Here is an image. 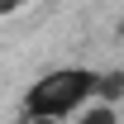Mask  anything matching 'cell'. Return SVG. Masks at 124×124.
<instances>
[{
  "label": "cell",
  "mask_w": 124,
  "mask_h": 124,
  "mask_svg": "<svg viewBox=\"0 0 124 124\" xmlns=\"http://www.w3.org/2000/svg\"><path fill=\"white\" fill-rule=\"evenodd\" d=\"M19 5L24 0H0V15H19Z\"/></svg>",
  "instance_id": "obj_3"
},
{
  "label": "cell",
  "mask_w": 124,
  "mask_h": 124,
  "mask_svg": "<svg viewBox=\"0 0 124 124\" xmlns=\"http://www.w3.org/2000/svg\"><path fill=\"white\" fill-rule=\"evenodd\" d=\"M72 124H119V105H110V100H95L91 110H81Z\"/></svg>",
  "instance_id": "obj_2"
},
{
  "label": "cell",
  "mask_w": 124,
  "mask_h": 124,
  "mask_svg": "<svg viewBox=\"0 0 124 124\" xmlns=\"http://www.w3.org/2000/svg\"><path fill=\"white\" fill-rule=\"evenodd\" d=\"M19 124H53V119H29V115H19Z\"/></svg>",
  "instance_id": "obj_4"
},
{
  "label": "cell",
  "mask_w": 124,
  "mask_h": 124,
  "mask_svg": "<svg viewBox=\"0 0 124 124\" xmlns=\"http://www.w3.org/2000/svg\"><path fill=\"white\" fill-rule=\"evenodd\" d=\"M119 38H124V19H119Z\"/></svg>",
  "instance_id": "obj_5"
},
{
  "label": "cell",
  "mask_w": 124,
  "mask_h": 124,
  "mask_svg": "<svg viewBox=\"0 0 124 124\" xmlns=\"http://www.w3.org/2000/svg\"><path fill=\"white\" fill-rule=\"evenodd\" d=\"M100 95H105V72H95V67H53V72H43V77L24 91L19 115L72 124L81 110H91Z\"/></svg>",
  "instance_id": "obj_1"
}]
</instances>
